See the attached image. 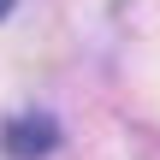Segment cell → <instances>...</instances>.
<instances>
[{
	"mask_svg": "<svg viewBox=\"0 0 160 160\" xmlns=\"http://www.w3.org/2000/svg\"><path fill=\"white\" fill-rule=\"evenodd\" d=\"M6 12H12V0H0V18H6Z\"/></svg>",
	"mask_w": 160,
	"mask_h": 160,
	"instance_id": "7a4b0ae2",
	"label": "cell"
},
{
	"mask_svg": "<svg viewBox=\"0 0 160 160\" xmlns=\"http://www.w3.org/2000/svg\"><path fill=\"white\" fill-rule=\"evenodd\" d=\"M0 148L12 160H48L59 148V125H53L48 113H18V119H6V131H0Z\"/></svg>",
	"mask_w": 160,
	"mask_h": 160,
	"instance_id": "6da1fadb",
	"label": "cell"
}]
</instances>
